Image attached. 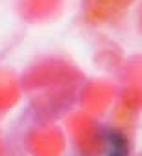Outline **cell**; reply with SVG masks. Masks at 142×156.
<instances>
[]
</instances>
